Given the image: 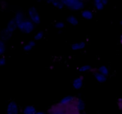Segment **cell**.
Segmentation results:
<instances>
[{
    "mask_svg": "<svg viewBox=\"0 0 122 114\" xmlns=\"http://www.w3.org/2000/svg\"><path fill=\"white\" fill-rule=\"evenodd\" d=\"M54 27L56 29L61 30L64 28V27H65V24L63 21H57V22H56L54 24Z\"/></svg>",
    "mask_w": 122,
    "mask_h": 114,
    "instance_id": "24",
    "label": "cell"
},
{
    "mask_svg": "<svg viewBox=\"0 0 122 114\" xmlns=\"http://www.w3.org/2000/svg\"><path fill=\"white\" fill-rule=\"evenodd\" d=\"M120 25H121V26H122V19L121 20H120Z\"/></svg>",
    "mask_w": 122,
    "mask_h": 114,
    "instance_id": "34",
    "label": "cell"
},
{
    "mask_svg": "<svg viewBox=\"0 0 122 114\" xmlns=\"http://www.w3.org/2000/svg\"><path fill=\"white\" fill-rule=\"evenodd\" d=\"M83 80H84V77L82 75L75 78L72 82L73 88L76 90L81 89L83 86Z\"/></svg>",
    "mask_w": 122,
    "mask_h": 114,
    "instance_id": "7",
    "label": "cell"
},
{
    "mask_svg": "<svg viewBox=\"0 0 122 114\" xmlns=\"http://www.w3.org/2000/svg\"><path fill=\"white\" fill-rule=\"evenodd\" d=\"M36 112L35 107L33 105H27L25 106L22 111L23 114H35Z\"/></svg>",
    "mask_w": 122,
    "mask_h": 114,
    "instance_id": "14",
    "label": "cell"
},
{
    "mask_svg": "<svg viewBox=\"0 0 122 114\" xmlns=\"http://www.w3.org/2000/svg\"><path fill=\"white\" fill-rule=\"evenodd\" d=\"M120 43L122 44V34H121V35H120Z\"/></svg>",
    "mask_w": 122,
    "mask_h": 114,
    "instance_id": "32",
    "label": "cell"
},
{
    "mask_svg": "<svg viewBox=\"0 0 122 114\" xmlns=\"http://www.w3.org/2000/svg\"><path fill=\"white\" fill-rule=\"evenodd\" d=\"M64 6L73 11L83 10L85 2L83 0H62Z\"/></svg>",
    "mask_w": 122,
    "mask_h": 114,
    "instance_id": "1",
    "label": "cell"
},
{
    "mask_svg": "<svg viewBox=\"0 0 122 114\" xmlns=\"http://www.w3.org/2000/svg\"><path fill=\"white\" fill-rule=\"evenodd\" d=\"M67 22L73 26H76L78 25L79 20L77 18L73 15H70L67 17Z\"/></svg>",
    "mask_w": 122,
    "mask_h": 114,
    "instance_id": "15",
    "label": "cell"
},
{
    "mask_svg": "<svg viewBox=\"0 0 122 114\" xmlns=\"http://www.w3.org/2000/svg\"><path fill=\"white\" fill-rule=\"evenodd\" d=\"M117 105L118 108L122 111V98H119L117 101Z\"/></svg>",
    "mask_w": 122,
    "mask_h": 114,
    "instance_id": "25",
    "label": "cell"
},
{
    "mask_svg": "<svg viewBox=\"0 0 122 114\" xmlns=\"http://www.w3.org/2000/svg\"><path fill=\"white\" fill-rule=\"evenodd\" d=\"M50 69H54V66H51L50 67Z\"/></svg>",
    "mask_w": 122,
    "mask_h": 114,
    "instance_id": "33",
    "label": "cell"
},
{
    "mask_svg": "<svg viewBox=\"0 0 122 114\" xmlns=\"http://www.w3.org/2000/svg\"><path fill=\"white\" fill-rule=\"evenodd\" d=\"M35 28V25L29 18H26L24 21L17 25V28L21 32L26 34L32 33Z\"/></svg>",
    "mask_w": 122,
    "mask_h": 114,
    "instance_id": "2",
    "label": "cell"
},
{
    "mask_svg": "<svg viewBox=\"0 0 122 114\" xmlns=\"http://www.w3.org/2000/svg\"></svg>",
    "mask_w": 122,
    "mask_h": 114,
    "instance_id": "36",
    "label": "cell"
},
{
    "mask_svg": "<svg viewBox=\"0 0 122 114\" xmlns=\"http://www.w3.org/2000/svg\"><path fill=\"white\" fill-rule=\"evenodd\" d=\"M98 72H100L101 74L104 75L108 77L110 75V70L107 66L105 65H102L98 67Z\"/></svg>",
    "mask_w": 122,
    "mask_h": 114,
    "instance_id": "18",
    "label": "cell"
},
{
    "mask_svg": "<svg viewBox=\"0 0 122 114\" xmlns=\"http://www.w3.org/2000/svg\"><path fill=\"white\" fill-rule=\"evenodd\" d=\"M81 16L83 18L86 20H91L94 17V13L91 9H83L81 12Z\"/></svg>",
    "mask_w": 122,
    "mask_h": 114,
    "instance_id": "13",
    "label": "cell"
},
{
    "mask_svg": "<svg viewBox=\"0 0 122 114\" xmlns=\"http://www.w3.org/2000/svg\"><path fill=\"white\" fill-rule=\"evenodd\" d=\"M36 46V42L35 40H30V41H29L27 44H25L23 46V48L24 51L25 52H30V50H32V48Z\"/></svg>",
    "mask_w": 122,
    "mask_h": 114,
    "instance_id": "17",
    "label": "cell"
},
{
    "mask_svg": "<svg viewBox=\"0 0 122 114\" xmlns=\"http://www.w3.org/2000/svg\"><path fill=\"white\" fill-rule=\"evenodd\" d=\"M98 72V69L95 68V67H92V69L90 70V72H91V73H93L94 75L96 73H97Z\"/></svg>",
    "mask_w": 122,
    "mask_h": 114,
    "instance_id": "28",
    "label": "cell"
},
{
    "mask_svg": "<svg viewBox=\"0 0 122 114\" xmlns=\"http://www.w3.org/2000/svg\"><path fill=\"white\" fill-rule=\"evenodd\" d=\"M0 5H1V8L2 9H5L7 8V4L5 1H1L0 2Z\"/></svg>",
    "mask_w": 122,
    "mask_h": 114,
    "instance_id": "26",
    "label": "cell"
},
{
    "mask_svg": "<svg viewBox=\"0 0 122 114\" xmlns=\"http://www.w3.org/2000/svg\"><path fill=\"white\" fill-rule=\"evenodd\" d=\"M52 2H53V0H47L46 1V3L47 4H52Z\"/></svg>",
    "mask_w": 122,
    "mask_h": 114,
    "instance_id": "31",
    "label": "cell"
},
{
    "mask_svg": "<svg viewBox=\"0 0 122 114\" xmlns=\"http://www.w3.org/2000/svg\"><path fill=\"white\" fill-rule=\"evenodd\" d=\"M47 112L48 114H66V108L58 103L50 107Z\"/></svg>",
    "mask_w": 122,
    "mask_h": 114,
    "instance_id": "4",
    "label": "cell"
},
{
    "mask_svg": "<svg viewBox=\"0 0 122 114\" xmlns=\"http://www.w3.org/2000/svg\"><path fill=\"white\" fill-rule=\"evenodd\" d=\"M15 20V22H16L17 24H19L20 22H22L26 18L25 14L21 10H19L15 13V15L13 17Z\"/></svg>",
    "mask_w": 122,
    "mask_h": 114,
    "instance_id": "11",
    "label": "cell"
},
{
    "mask_svg": "<svg viewBox=\"0 0 122 114\" xmlns=\"http://www.w3.org/2000/svg\"><path fill=\"white\" fill-rule=\"evenodd\" d=\"M28 18L35 25H39L41 23L40 15L38 9L35 7H30L27 11Z\"/></svg>",
    "mask_w": 122,
    "mask_h": 114,
    "instance_id": "3",
    "label": "cell"
},
{
    "mask_svg": "<svg viewBox=\"0 0 122 114\" xmlns=\"http://www.w3.org/2000/svg\"><path fill=\"white\" fill-rule=\"evenodd\" d=\"M5 28L11 33H13L15 31V30L17 28V24L16 22H15L14 18H11L9 21H8V23H7V27H6Z\"/></svg>",
    "mask_w": 122,
    "mask_h": 114,
    "instance_id": "12",
    "label": "cell"
},
{
    "mask_svg": "<svg viewBox=\"0 0 122 114\" xmlns=\"http://www.w3.org/2000/svg\"><path fill=\"white\" fill-rule=\"evenodd\" d=\"M102 4H104V5L106 6L108 4V0H102Z\"/></svg>",
    "mask_w": 122,
    "mask_h": 114,
    "instance_id": "29",
    "label": "cell"
},
{
    "mask_svg": "<svg viewBox=\"0 0 122 114\" xmlns=\"http://www.w3.org/2000/svg\"><path fill=\"white\" fill-rule=\"evenodd\" d=\"M6 51L5 42L1 40L0 41V55L2 56L4 54Z\"/></svg>",
    "mask_w": 122,
    "mask_h": 114,
    "instance_id": "23",
    "label": "cell"
},
{
    "mask_svg": "<svg viewBox=\"0 0 122 114\" xmlns=\"http://www.w3.org/2000/svg\"><path fill=\"white\" fill-rule=\"evenodd\" d=\"M45 35V33L43 31H38L35 35H34V40L35 41H39L42 40Z\"/></svg>",
    "mask_w": 122,
    "mask_h": 114,
    "instance_id": "22",
    "label": "cell"
},
{
    "mask_svg": "<svg viewBox=\"0 0 122 114\" xmlns=\"http://www.w3.org/2000/svg\"><path fill=\"white\" fill-rule=\"evenodd\" d=\"M81 114H88L86 113V112H83V113H82Z\"/></svg>",
    "mask_w": 122,
    "mask_h": 114,
    "instance_id": "35",
    "label": "cell"
},
{
    "mask_svg": "<svg viewBox=\"0 0 122 114\" xmlns=\"http://www.w3.org/2000/svg\"><path fill=\"white\" fill-rule=\"evenodd\" d=\"M75 99H76V97L73 96L68 95L62 98L58 104L60 105H62V106H64V107H66V106H68L71 105V104H72L75 101Z\"/></svg>",
    "mask_w": 122,
    "mask_h": 114,
    "instance_id": "6",
    "label": "cell"
},
{
    "mask_svg": "<svg viewBox=\"0 0 122 114\" xmlns=\"http://www.w3.org/2000/svg\"><path fill=\"white\" fill-rule=\"evenodd\" d=\"M52 5L54 7L59 9H63L65 7L62 0H53Z\"/></svg>",
    "mask_w": 122,
    "mask_h": 114,
    "instance_id": "19",
    "label": "cell"
},
{
    "mask_svg": "<svg viewBox=\"0 0 122 114\" xmlns=\"http://www.w3.org/2000/svg\"><path fill=\"white\" fill-rule=\"evenodd\" d=\"M92 69V67L89 65H83V66H81V67L79 68L78 70L80 72H82V73H85V72H90L91 69Z\"/></svg>",
    "mask_w": 122,
    "mask_h": 114,
    "instance_id": "21",
    "label": "cell"
},
{
    "mask_svg": "<svg viewBox=\"0 0 122 114\" xmlns=\"http://www.w3.org/2000/svg\"><path fill=\"white\" fill-rule=\"evenodd\" d=\"M94 78L96 79L97 81L99 83H104L107 81V77L104 76V75L101 74L100 72H98L95 74L94 75Z\"/></svg>",
    "mask_w": 122,
    "mask_h": 114,
    "instance_id": "16",
    "label": "cell"
},
{
    "mask_svg": "<svg viewBox=\"0 0 122 114\" xmlns=\"http://www.w3.org/2000/svg\"><path fill=\"white\" fill-rule=\"evenodd\" d=\"M6 114H20V108L14 101L8 102L6 109Z\"/></svg>",
    "mask_w": 122,
    "mask_h": 114,
    "instance_id": "5",
    "label": "cell"
},
{
    "mask_svg": "<svg viewBox=\"0 0 122 114\" xmlns=\"http://www.w3.org/2000/svg\"><path fill=\"white\" fill-rule=\"evenodd\" d=\"M12 35H13V33H10V32L9 31L7 30L6 28H4L3 30H2L1 31V33H0V38H1V40L4 41V42L10 40Z\"/></svg>",
    "mask_w": 122,
    "mask_h": 114,
    "instance_id": "8",
    "label": "cell"
},
{
    "mask_svg": "<svg viewBox=\"0 0 122 114\" xmlns=\"http://www.w3.org/2000/svg\"><path fill=\"white\" fill-rule=\"evenodd\" d=\"M35 114H46L45 112H42V111H37L36 113Z\"/></svg>",
    "mask_w": 122,
    "mask_h": 114,
    "instance_id": "30",
    "label": "cell"
},
{
    "mask_svg": "<svg viewBox=\"0 0 122 114\" xmlns=\"http://www.w3.org/2000/svg\"><path fill=\"white\" fill-rule=\"evenodd\" d=\"M74 104H75L76 108L77 109V110L79 112L84 111L86 105L83 99H81V98H76L75 102H74Z\"/></svg>",
    "mask_w": 122,
    "mask_h": 114,
    "instance_id": "9",
    "label": "cell"
},
{
    "mask_svg": "<svg viewBox=\"0 0 122 114\" xmlns=\"http://www.w3.org/2000/svg\"><path fill=\"white\" fill-rule=\"evenodd\" d=\"M86 46V42L84 41L76 42L71 45V48L73 51H77L83 50Z\"/></svg>",
    "mask_w": 122,
    "mask_h": 114,
    "instance_id": "10",
    "label": "cell"
},
{
    "mask_svg": "<svg viewBox=\"0 0 122 114\" xmlns=\"http://www.w3.org/2000/svg\"><path fill=\"white\" fill-rule=\"evenodd\" d=\"M6 59L4 57H2L0 59V65L1 66H4L6 64Z\"/></svg>",
    "mask_w": 122,
    "mask_h": 114,
    "instance_id": "27",
    "label": "cell"
},
{
    "mask_svg": "<svg viewBox=\"0 0 122 114\" xmlns=\"http://www.w3.org/2000/svg\"><path fill=\"white\" fill-rule=\"evenodd\" d=\"M94 6L98 11H101L104 9L105 6L102 2V0H95L94 1Z\"/></svg>",
    "mask_w": 122,
    "mask_h": 114,
    "instance_id": "20",
    "label": "cell"
}]
</instances>
